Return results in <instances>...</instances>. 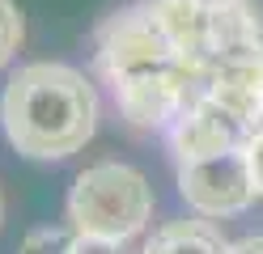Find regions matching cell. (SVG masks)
<instances>
[{"label": "cell", "instance_id": "obj_1", "mask_svg": "<svg viewBox=\"0 0 263 254\" xmlns=\"http://www.w3.org/2000/svg\"><path fill=\"white\" fill-rule=\"evenodd\" d=\"M0 127L22 157H72L98 127V93L68 64H26L5 85Z\"/></svg>", "mask_w": 263, "mask_h": 254}, {"label": "cell", "instance_id": "obj_2", "mask_svg": "<svg viewBox=\"0 0 263 254\" xmlns=\"http://www.w3.org/2000/svg\"><path fill=\"white\" fill-rule=\"evenodd\" d=\"M153 216V186L140 169L123 161L85 165L68 191V220L77 237L127 242Z\"/></svg>", "mask_w": 263, "mask_h": 254}, {"label": "cell", "instance_id": "obj_3", "mask_svg": "<svg viewBox=\"0 0 263 254\" xmlns=\"http://www.w3.org/2000/svg\"><path fill=\"white\" fill-rule=\"evenodd\" d=\"M93 64L110 85H123L132 76L157 72L166 64H183L174 55V47L166 43V34L157 30L144 5H127L119 13H110L102 26L93 30Z\"/></svg>", "mask_w": 263, "mask_h": 254}, {"label": "cell", "instance_id": "obj_4", "mask_svg": "<svg viewBox=\"0 0 263 254\" xmlns=\"http://www.w3.org/2000/svg\"><path fill=\"white\" fill-rule=\"evenodd\" d=\"M200 93H204V72L191 64H166L157 72L115 85V102H119L123 119L140 131H161V127L170 131Z\"/></svg>", "mask_w": 263, "mask_h": 254}, {"label": "cell", "instance_id": "obj_5", "mask_svg": "<svg viewBox=\"0 0 263 254\" xmlns=\"http://www.w3.org/2000/svg\"><path fill=\"white\" fill-rule=\"evenodd\" d=\"M178 195L200 216H234L242 208H251V199L259 191H255V174H251L246 148L178 161Z\"/></svg>", "mask_w": 263, "mask_h": 254}, {"label": "cell", "instance_id": "obj_6", "mask_svg": "<svg viewBox=\"0 0 263 254\" xmlns=\"http://www.w3.org/2000/svg\"><path fill=\"white\" fill-rule=\"evenodd\" d=\"M255 140V127L238 119L229 106H221L217 97L200 93L187 106V114L170 127V148L178 161H195V157H217V152H234Z\"/></svg>", "mask_w": 263, "mask_h": 254}, {"label": "cell", "instance_id": "obj_7", "mask_svg": "<svg viewBox=\"0 0 263 254\" xmlns=\"http://www.w3.org/2000/svg\"><path fill=\"white\" fill-rule=\"evenodd\" d=\"M140 5L166 34L174 55L204 72L212 55V0H140Z\"/></svg>", "mask_w": 263, "mask_h": 254}, {"label": "cell", "instance_id": "obj_8", "mask_svg": "<svg viewBox=\"0 0 263 254\" xmlns=\"http://www.w3.org/2000/svg\"><path fill=\"white\" fill-rule=\"evenodd\" d=\"M204 93L246 119L255 131L263 127V60H208Z\"/></svg>", "mask_w": 263, "mask_h": 254}, {"label": "cell", "instance_id": "obj_9", "mask_svg": "<svg viewBox=\"0 0 263 254\" xmlns=\"http://www.w3.org/2000/svg\"><path fill=\"white\" fill-rule=\"evenodd\" d=\"M208 60H263V22L251 0H212Z\"/></svg>", "mask_w": 263, "mask_h": 254}, {"label": "cell", "instance_id": "obj_10", "mask_svg": "<svg viewBox=\"0 0 263 254\" xmlns=\"http://www.w3.org/2000/svg\"><path fill=\"white\" fill-rule=\"evenodd\" d=\"M140 254H229V242L208 220H170L144 242Z\"/></svg>", "mask_w": 263, "mask_h": 254}, {"label": "cell", "instance_id": "obj_11", "mask_svg": "<svg viewBox=\"0 0 263 254\" xmlns=\"http://www.w3.org/2000/svg\"><path fill=\"white\" fill-rule=\"evenodd\" d=\"M77 246V233H64V229H34L26 233V242L17 254H72Z\"/></svg>", "mask_w": 263, "mask_h": 254}, {"label": "cell", "instance_id": "obj_12", "mask_svg": "<svg viewBox=\"0 0 263 254\" xmlns=\"http://www.w3.org/2000/svg\"><path fill=\"white\" fill-rule=\"evenodd\" d=\"M22 34H26V26H22L17 5H13V0H0V68H5L13 60V51L22 47Z\"/></svg>", "mask_w": 263, "mask_h": 254}, {"label": "cell", "instance_id": "obj_13", "mask_svg": "<svg viewBox=\"0 0 263 254\" xmlns=\"http://www.w3.org/2000/svg\"><path fill=\"white\" fill-rule=\"evenodd\" d=\"M246 157H251V174H255V191L263 199V127L255 131V140L246 144Z\"/></svg>", "mask_w": 263, "mask_h": 254}, {"label": "cell", "instance_id": "obj_14", "mask_svg": "<svg viewBox=\"0 0 263 254\" xmlns=\"http://www.w3.org/2000/svg\"><path fill=\"white\" fill-rule=\"evenodd\" d=\"M72 254H123L119 242H102V237H77Z\"/></svg>", "mask_w": 263, "mask_h": 254}, {"label": "cell", "instance_id": "obj_15", "mask_svg": "<svg viewBox=\"0 0 263 254\" xmlns=\"http://www.w3.org/2000/svg\"><path fill=\"white\" fill-rule=\"evenodd\" d=\"M229 254H263V233L259 237H242L238 246H229Z\"/></svg>", "mask_w": 263, "mask_h": 254}, {"label": "cell", "instance_id": "obj_16", "mask_svg": "<svg viewBox=\"0 0 263 254\" xmlns=\"http://www.w3.org/2000/svg\"><path fill=\"white\" fill-rule=\"evenodd\" d=\"M0 212H5V208H0Z\"/></svg>", "mask_w": 263, "mask_h": 254}]
</instances>
